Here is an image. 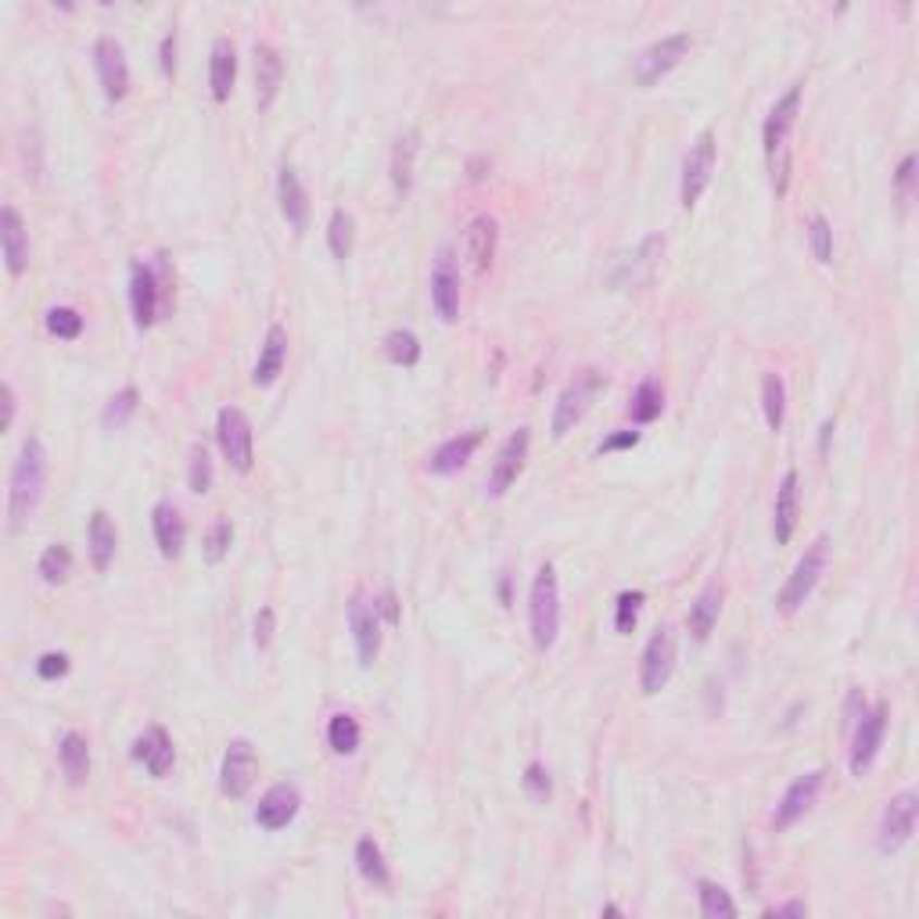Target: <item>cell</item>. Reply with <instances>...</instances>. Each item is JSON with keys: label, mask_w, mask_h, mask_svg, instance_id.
Wrapping results in <instances>:
<instances>
[{"label": "cell", "mask_w": 919, "mask_h": 919, "mask_svg": "<svg viewBox=\"0 0 919 919\" xmlns=\"http://www.w3.org/2000/svg\"><path fill=\"white\" fill-rule=\"evenodd\" d=\"M187 486H191V492H198V496H205V492L212 489V460H209L205 445H191V464H187Z\"/></svg>", "instance_id": "obj_46"}, {"label": "cell", "mask_w": 919, "mask_h": 919, "mask_svg": "<svg viewBox=\"0 0 919 919\" xmlns=\"http://www.w3.org/2000/svg\"><path fill=\"white\" fill-rule=\"evenodd\" d=\"M894 184H898V198H902V202H909V198H912V184H916V155H912V151L902 159L898 173H894Z\"/></svg>", "instance_id": "obj_51"}, {"label": "cell", "mask_w": 919, "mask_h": 919, "mask_svg": "<svg viewBox=\"0 0 919 919\" xmlns=\"http://www.w3.org/2000/svg\"><path fill=\"white\" fill-rule=\"evenodd\" d=\"M93 68H98L104 98L123 101L129 93V62L123 43L115 37H98V43H93Z\"/></svg>", "instance_id": "obj_15"}, {"label": "cell", "mask_w": 919, "mask_h": 919, "mask_svg": "<svg viewBox=\"0 0 919 919\" xmlns=\"http://www.w3.org/2000/svg\"><path fill=\"white\" fill-rule=\"evenodd\" d=\"M216 439L219 450L227 456V464L241 475H249L255 464V435H252V420L244 410L238 406H223L219 420H216Z\"/></svg>", "instance_id": "obj_8"}, {"label": "cell", "mask_w": 919, "mask_h": 919, "mask_svg": "<svg viewBox=\"0 0 919 919\" xmlns=\"http://www.w3.org/2000/svg\"><path fill=\"white\" fill-rule=\"evenodd\" d=\"M356 869H360L363 880L374 883V887H388V880H392L388 863H385V852L374 836H360L356 841Z\"/></svg>", "instance_id": "obj_35"}, {"label": "cell", "mask_w": 919, "mask_h": 919, "mask_svg": "<svg viewBox=\"0 0 919 919\" xmlns=\"http://www.w3.org/2000/svg\"><path fill=\"white\" fill-rule=\"evenodd\" d=\"M349 629H352V643H356V657L363 668H370L381 654V615H377V604H370L367 596H352L349 600Z\"/></svg>", "instance_id": "obj_14"}, {"label": "cell", "mask_w": 919, "mask_h": 919, "mask_svg": "<svg viewBox=\"0 0 919 919\" xmlns=\"http://www.w3.org/2000/svg\"><path fill=\"white\" fill-rule=\"evenodd\" d=\"M159 274L155 266L148 263H134L129 269V305H134V320L137 327H151L159 320Z\"/></svg>", "instance_id": "obj_22"}, {"label": "cell", "mask_w": 919, "mask_h": 919, "mask_svg": "<svg viewBox=\"0 0 919 919\" xmlns=\"http://www.w3.org/2000/svg\"><path fill=\"white\" fill-rule=\"evenodd\" d=\"M159 65H162V76L173 79L176 76V29H169L166 37H162L159 47Z\"/></svg>", "instance_id": "obj_52"}, {"label": "cell", "mask_w": 919, "mask_h": 919, "mask_svg": "<svg viewBox=\"0 0 919 919\" xmlns=\"http://www.w3.org/2000/svg\"><path fill=\"white\" fill-rule=\"evenodd\" d=\"M715 176V134L701 129L697 140L690 144L687 159H682V187H679V202L682 209H693L701 202V194L708 191Z\"/></svg>", "instance_id": "obj_10"}, {"label": "cell", "mask_w": 919, "mask_h": 919, "mask_svg": "<svg viewBox=\"0 0 919 919\" xmlns=\"http://www.w3.org/2000/svg\"><path fill=\"white\" fill-rule=\"evenodd\" d=\"M299 808H302L299 786H294V783H274L263 794V801H259V808H255V827L266 830V833H277V830L291 827L294 816H299Z\"/></svg>", "instance_id": "obj_18"}, {"label": "cell", "mask_w": 919, "mask_h": 919, "mask_svg": "<svg viewBox=\"0 0 919 919\" xmlns=\"http://www.w3.org/2000/svg\"><path fill=\"white\" fill-rule=\"evenodd\" d=\"M285 84V58L274 43H255V104L259 112H269Z\"/></svg>", "instance_id": "obj_21"}, {"label": "cell", "mask_w": 919, "mask_h": 919, "mask_svg": "<svg viewBox=\"0 0 919 919\" xmlns=\"http://www.w3.org/2000/svg\"><path fill=\"white\" fill-rule=\"evenodd\" d=\"M640 442V431H615L610 439L600 442V453H618V450H632Z\"/></svg>", "instance_id": "obj_53"}, {"label": "cell", "mask_w": 919, "mask_h": 919, "mask_svg": "<svg viewBox=\"0 0 919 919\" xmlns=\"http://www.w3.org/2000/svg\"><path fill=\"white\" fill-rule=\"evenodd\" d=\"M761 410H765V424L772 431H780L786 420V385L776 370L761 377Z\"/></svg>", "instance_id": "obj_37"}, {"label": "cell", "mask_w": 919, "mask_h": 919, "mask_svg": "<svg viewBox=\"0 0 919 919\" xmlns=\"http://www.w3.org/2000/svg\"><path fill=\"white\" fill-rule=\"evenodd\" d=\"M528 629H532V643L539 651H550L561 635V582L553 564H543L536 571L532 596H528Z\"/></svg>", "instance_id": "obj_3"}, {"label": "cell", "mask_w": 919, "mask_h": 919, "mask_svg": "<svg viewBox=\"0 0 919 919\" xmlns=\"http://www.w3.org/2000/svg\"><path fill=\"white\" fill-rule=\"evenodd\" d=\"M431 305L439 313L442 324H456L460 316V269L450 252L439 255V263L431 269Z\"/></svg>", "instance_id": "obj_20"}, {"label": "cell", "mask_w": 919, "mask_h": 919, "mask_svg": "<svg viewBox=\"0 0 919 919\" xmlns=\"http://www.w3.org/2000/svg\"><path fill=\"white\" fill-rule=\"evenodd\" d=\"M718 615H722V586L718 582H708L697 593V600L690 604V615H687V626L693 632V640H708L712 629H715V621Z\"/></svg>", "instance_id": "obj_33"}, {"label": "cell", "mask_w": 919, "mask_h": 919, "mask_svg": "<svg viewBox=\"0 0 919 919\" xmlns=\"http://www.w3.org/2000/svg\"><path fill=\"white\" fill-rule=\"evenodd\" d=\"M234 79H238V47H234L230 37H216L209 54V90L212 101H227L234 90Z\"/></svg>", "instance_id": "obj_25"}, {"label": "cell", "mask_w": 919, "mask_h": 919, "mask_svg": "<svg viewBox=\"0 0 919 919\" xmlns=\"http://www.w3.org/2000/svg\"><path fill=\"white\" fill-rule=\"evenodd\" d=\"M481 445V431H464V435H453V439H445L439 450L428 456V470L431 475H456L460 467H467V460L475 456V450Z\"/></svg>", "instance_id": "obj_28"}, {"label": "cell", "mask_w": 919, "mask_h": 919, "mask_svg": "<svg viewBox=\"0 0 919 919\" xmlns=\"http://www.w3.org/2000/svg\"><path fill=\"white\" fill-rule=\"evenodd\" d=\"M690 47H693V37L690 33H671V37H662V40H654L646 51L635 58V68H632V76H635V84L640 87H654V84H662V79L676 68L682 58L690 54Z\"/></svg>", "instance_id": "obj_11"}, {"label": "cell", "mask_w": 919, "mask_h": 919, "mask_svg": "<svg viewBox=\"0 0 919 919\" xmlns=\"http://www.w3.org/2000/svg\"><path fill=\"white\" fill-rule=\"evenodd\" d=\"M73 550H68L65 543H51L47 546L43 553H40V579L47 582V586H62L68 575H73Z\"/></svg>", "instance_id": "obj_40"}, {"label": "cell", "mask_w": 919, "mask_h": 919, "mask_svg": "<svg viewBox=\"0 0 919 919\" xmlns=\"http://www.w3.org/2000/svg\"><path fill=\"white\" fill-rule=\"evenodd\" d=\"M58 761H62V772L68 776V783L79 786V783H87V776H90V744H87V737L84 733H65L62 737V744H58Z\"/></svg>", "instance_id": "obj_34"}, {"label": "cell", "mask_w": 919, "mask_h": 919, "mask_svg": "<svg viewBox=\"0 0 919 919\" xmlns=\"http://www.w3.org/2000/svg\"><path fill=\"white\" fill-rule=\"evenodd\" d=\"M643 589H626V593H618V604H615V629L618 632H632L635 621H640V610H643Z\"/></svg>", "instance_id": "obj_47"}, {"label": "cell", "mask_w": 919, "mask_h": 919, "mask_svg": "<svg viewBox=\"0 0 919 919\" xmlns=\"http://www.w3.org/2000/svg\"><path fill=\"white\" fill-rule=\"evenodd\" d=\"M833 428H836V420H833V417H827V420H822V428H819V453H822V456L830 453V439H833Z\"/></svg>", "instance_id": "obj_58"}, {"label": "cell", "mask_w": 919, "mask_h": 919, "mask_svg": "<svg viewBox=\"0 0 919 919\" xmlns=\"http://www.w3.org/2000/svg\"><path fill=\"white\" fill-rule=\"evenodd\" d=\"M385 352L395 367H417L420 363V338L414 331H406V327H399V331H392L385 338Z\"/></svg>", "instance_id": "obj_43"}, {"label": "cell", "mask_w": 919, "mask_h": 919, "mask_svg": "<svg viewBox=\"0 0 919 919\" xmlns=\"http://www.w3.org/2000/svg\"><path fill=\"white\" fill-rule=\"evenodd\" d=\"M47 486V450L37 435H29L22 442L15 467H11V486H8V532H22L26 521L37 514Z\"/></svg>", "instance_id": "obj_1"}, {"label": "cell", "mask_w": 919, "mask_h": 919, "mask_svg": "<svg viewBox=\"0 0 919 919\" xmlns=\"http://www.w3.org/2000/svg\"><path fill=\"white\" fill-rule=\"evenodd\" d=\"M285 360H288V331L280 324H274L266 331V341H263V352H259V363H255V370H252V385L255 388H269L280 377V370H285Z\"/></svg>", "instance_id": "obj_29"}, {"label": "cell", "mask_w": 919, "mask_h": 919, "mask_svg": "<svg viewBox=\"0 0 919 919\" xmlns=\"http://www.w3.org/2000/svg\"><path fill=\"white\" fill-rule=\"evenodd\" d=\"M827 550H830V539L819 536L816 543H811V546L797 557L794 571L786 575L780 596H776V607H780V615H797L801 604H805V600L811 596V589L819 586L822 571H827Z\"/></svg>", "instance_id": "obj_5"}, {"label": "cell", "mask_w": 919, "mask_h": 919, "mask_svg": "<svg viewBox=\"0 0 919 919\" xmlns=\"http://www.w3.org/2000/svg\"><path fill=\"white\" fill-rule=\"evenodd\" d=\"M274 640V607H263L255 618V646H269Z\"/></svg>", "instance_id": "obj_54"}, {"label": "cell", "mask_w": 919, "mask_h": 919, "mask_svg": "<svg viewBox=\"0 0 919 919\" xmlns=\"http://www.w3.org/2000/svg\"><path fill=\"white\" fill-rule=\"evenodd\" d=\"M662 410H665V388L657 385L654 377H646V381H640V388L632 392L629 414L635 424H651L662 417Z\"/></svg>", "instance_id": "obj_36"}, {"label": "cell", "mask_w": 919, "mask_h": 919, "mask_svg": "<svg viewBox=\"0 0 919 919\" xmlns=\"http://www.w3.org/2000/svg\"><path fill=\"white\" fill-rule=\"evenodd\" d=\"M887 722H891V704L880 701L873 708H866L863 715L855 718V737H852V765L855 776H866L873 769V761L880 758V747H883V737H887Z\"/></svg>", "instance_id": "obj_7"}, {"label": "cell", "mask_w": 919, "mask_h": 919, "mask_svg": "<svg viewBox=\"0 0 919 919\" xmlns=\"http://www.w3.org/2000/svg\"><path fill=\"white\" fill-rule=\"evenodd\" d=\"M822 783H827V772H805V776H797V780L786 786V794L780 797V805H776V816H772V827L776 830H791L794 822L805 816V811L816 805V797L822 791Z\"/></svg>", "instance_id": "obj_17"}, {"label": "cell", "mask_w": 919, "mask_h": 919, "mask_svg": "<svg viewBox=\"0 0 919 919\" xmlns=\"http://www.w3.org/2000/svg\"><path fill=\"white\" fill-rule=\"evenodd\" d=\"M137 406H140V392H137L134 385H126L123 392H115V395L109 399V406H104V414H101V424H104L109 431L126 428L129 417L137 414Z\"/></svg>", "instance_id": "obj_42"}, {"label": "cell", "mask_w": 919, "mask_h": 919, "mask_svg": "<svg viewBox=\"0 0 919 919\" xmlns=\"http://www.w3.org/2000/svg\"><path fill=\"white\" fill-rule=\"evenodd\" d=\"M47 331L54 338L76 341L84 335V316H79L73 305H54V310H47Z\"/></svg>", "instance_id": "obj_44"}, {"label": "cell", "mask_w": 919, "mask_h": 919, "mask_svg": "<svg viewBox=\"0 0 919 919\" xmlns=\"http://www.w3.org/2000/svg\"><path fill=\"white\" fill-rule=\"evenodd\" d=\"M665 255V234H651V238H643L635 249L621 252L615 263H610V274H607V285L615 291H629V288H643L651 285L654 274H657V263H662Z\"/></svg>", "instance_id": "obj_6"}, {"label": "cell", "mask_w": 919, "mask_h": 919, "mask_svg": "<svg viewBox=\"0 0 919 919\" xmlns=\"http://www.w3.org/2000/svg\"><path fill=\"white\" fill-rule=\"evenodd\" d=\"M797 511H801V500H797V470H786L780 489H776V511H772V536L776 543L786 546L794 539V528H797Z\"/></svg>", "instance_id": "obj_27"}, {"label": "cell", "mask_w": 919, "mask_h": 919, "mask_svg": "<svg viewBox=\"0 0 919 919\" xmlns=\"http://www.w3.org/2000/svg\"><path fill=\"white\" fill-rule=\"evenodd\" d=\"M417 151H420V134H417V129H406V134L395 137V148H392V162H388V173H392V187H395L399 194H410V187H414Z\"/></svg>", "instance_id": "obj_32"}, {"label": "cell", "mask_w": 919, "mask_h": 919, "mask_svg": "<svg viewBox=\"0 0 919 919\" xmlns=\"http://www.w3.org/2000/svg\"><path fill=\"white\" fill-rule=\"evenodd\" d=\"M607 388V374L604 370H582L575 374V381L564 385V392L557 395V406H553V420H550V431L553 439H564L575 424H579L589 406H593V399Z\"/></svg>", "instance_id": "obj_4"}, {"label": "cell", "mask_w": 919, "mask_h": 919, "mask_svg": "<svg viewBox=\"0 0 919 919\" xmlns=\"http://www.w3.org/2000/svg\"><path fill=\"white\" fill-rule=\"evenodd\" d=\"M801 87L805 84H794L791 90H786L783 98L772 104L769 119H765V126H761L765 162H769V180H772L776 198H783L786 187H791V155H794L791 137H794L797 112H801Z\"/></svg>", "instance_id": "obj_2"}, {"label": "cell", "mask_w": 919, "mask_h": 919, "mask_svg": "<svg viewBox=\"0 0 919 919\" xmlns=\"http://www.w3.org/2000/svg\"><path fill=\"white\" fill-rule=\"evenodd\" d=\"M277 202H280V216L288 219V227L294 234H305V227H310V194H305V187L299 180V173H294V166H280V176H277Z\"/></svg>", "instance_id": "obj_24"}, {"label": "cell", "mask_w": 919, "mask_h": 919, "mask_svg": "<svg viewBox=\"0 0 919 919\" xmlns=\"http://www.w3.org/2000/svg\"><path fill=\"white\" fill-rule=\"evenodd\" d=\"M360 740H363V733H360L356 718H352L349 712L331 715V722H327V744H331L335 754H345L349 758V754L360 751Z\"/></svg>", "instance_id": "obj_38"}, {"label": "cell", "mask_w": 919, "mask_h": 919, "mask_svg": "<svg viewBox=\"0 0 919 919\" xmlns=\"http://www.w3.org/2000/svg\"><path fill=\"white\" fill-rule=\"evenodd\" d=\"M230 543H234V525L227 521V517H219V521L212 525L209 536H205V561L219 564L230 553Z\"/></svg>", "instance_id": "obj_48"}, {"label": "cell", "mask_w": 919, "mask_h": 919, "mask_svg": "<svg viewBox=\"0 0 919 919\" xmlns=\"http://www.w3.org/2000/svg\"><path fill=\"white\" fill-rule=\"evenodd\" d=\"M255 772H259V758H255V747L249 740H230L227 754H223V765H219V791L227 797H244L252 791L255 783Z\"/></svg>", "instance_id": "obj_13"}, {"label": "cell", "mask_w": 919, "mask_h": 919, "mask_svg": "<svg viewBox=\"0 0 919 919\" xmlns=\"http://www.w3.org/2000/svg\"><path fill=\"white\" fill-rule=\"evenodd\" d=\"M15 385L11 381H4V428H11V424H15Z\"/></svg>", "instance_id": "obj_57"}, {"label": "cell", "mask_w": 919, "mask_h": 919, "mask_svg": "<svg viewBox=\"0 0 919 919\" xmlns=\"http://www.w3.org/2000/svg\"><path fill=\"white\" fill-rule=\"evenodd\" d=\"M327 244H331V255L341 259V263L352 255V249H356V219H352V212L335 209L331 223H327Z\"/></svg>", "instance_id": "obj_39"}, {"label": "cell", "mask_w": 919, "mask_h": 919, "mask_svg": "<svg viewBox=\"0 0 919 919\" xmlns=\"http://www.w3.org/2000/svg\"><path fill=\"white\" fill-rule=\"evenodd\" d=\"M525 791L532 794L536 801H546L553 794V783H550V772L543 761H532L525 769Z\"/></svg>", "instance_id": "obj_49"}, {"label": "cell", "mask_w": 919, "mask_h": 919, "mask_svg": "<svg viewBox=\"0 0 919 919\" xmlns=\"http://www.w3.org/2000/svg\"><path fill=\"white\" fill-rule=\"evenodd\" d=\"M151 528H155V543L162 550V557H180L187 528L173 503H155V511H151Z\"/></svg>", "instance_id": "obj_31"}, {"label": "cell", "mask_w": 919, "mask_h": 919, "mask_svg": "<svg viewBox=\"0 0 919 919\" xmlns=\"http://www.w3.org/2000/svg\"><path fill=\"white\" fill-rule=\"evenodd\" d=\"M671 668H676V635H671L668 626H662L646 640L640 662V690L646 697H654V693H662L668 687Z\"/></svg>", "instance_id": "obj_12"}, {"label": "cell", "mask_w": 919, "mask_h": 919, "mask_svg": "<svg viewBox=\"0 0 919 919\" xmlns=\"http://www.w3.org/2000/svg\"><path fill=\"white\" fill-rule=\"evenodd\" d=\"M528 445H532V431L528 428H517L511 439L500 445L496 453V464L489 470V496H506L511 486L517 481V475L525 470V460H528Z\"/></svg>", "instance_id": "obj_16"}, {"label": "cell", "mask_w": 919, "mask_h": 919, "mask_svg": "<svg viewBox=\"0 0 919 919\" xmlns=\"http://www.w3.org/2000/svg\"><path fill=\"white\" fill-rule=\"evenodd\" d=\"M37 676H40V679H47V682H54V679L68 676V654H62V651H47V654H40V662H37Z\"/></svg>", "instance_id": "obj_50"}, {"label": "cell", "mask_w": 919, "mask_h": 919, "mask_svg": "<svg viewBox=\"0 0 919 919\" xmlns=\"http://www.w3.org/2000/svg\"><path fill=\"white\" fill-rule=\"evenodd\" d=\"M697 898H701V916H708V919H733L737 916V902L729 898V891L718 887L715 880L697 883Z\"/></svg>", "instance_id": "obj_41"}, {"label": "cell", "mask_w": 919, "mask_h": 919, "mask_svg": "<svg viewBox=\"0 0 919 919\" xmlns=\"http://www.w3.org/2000/svg\"><path fill=\"white\" fill-rule=\"evenodd\" d=\"M377 615H385L388 626H399V600H395V589H385L381 600H377Z\"/></svg>", "instance_id": "obj_55"}, {"label": "cell", "mask_w": 919, "mask_h": 919, "mask_svg": "<svg viewBox=\"0 0 919 919\" xmlns=\"http://www.w3.org/2000/svg\"><path fill=\"white\" fill-rule=\"evenodd\" d=\"M808 241H811V255L819 259L822 266L833 263V227L822 212H811L808 219Z\"/></svg>", "instance_id": "obj_45"}, {"label": "cell", "mask_w": 919, "mask_h": 919, "mask_svg": "<svg viewBox=\"0 0 919 919\" xmlns=\"http://www.w3.org/2000/svg\"><path fill=\"white\" fill-rule=\"evenodd\" d=\"M496 241H500V227L492 216H478L470 219V227L464 234V249L470 266H475V274H489L492 269V259H496Z\"/></svg>", "instance_id": "obj_26"}, {"label": "cell", "mask_w": 919, "mask_h": 919, "mask_svg": "<svg viewBox=\"0 0 919 919\" xmlns=\"http://www.w3.org/2000/svg\"><path fill=\"white\" fill-rule=\"evenodd\" d=\"M765 916H808V905L805 902H783V905L765 909Z\"/></svg>", "instance_id": "obj_56"}, {"label": "cell", "mask_w": 919, "mask_h": 919, "mask_svg": "<svg viewBox=\"0 0 919 919\" xmlns=\"http://www.w3.org/2000/svg\"><path fill=\"white\" fill-rule=\"evenodd\" d=\"M0 249H4V266L11 277L26 274L29 269V230L15 205L0 209Z\"/></svg>", "instance_id": "obj_19"}, {"label": "cell", "mask_w": 919, "mask_h": 919, "mask_svg": "<svg viewBox=\"0 0 919 919\" xmlns=\"http://www.w3.org/2000/svg\"><path fill=\"white\" fill-rule=\"evenodd\" d=\"M916 816H919V797L912 791H902L887 801L877 827V847L880 855H898L916 833Z\"/></svg>", "instance_id": "obj_9"}, {"label": "cell", "mask_w": 919, "mask_h": 919, "mask_svg": "<svg viewBox=\"0 0 919 919\" xmlns=\"http://www.w3.org/2000/svg\"><path fill=\"white\" fill-rule=\"evenodd\" d=\"M87 546H90V561L93 568L104 571L115 561V550H119V532H115L112 517L104 511H93L87 521Z\"/></svg>", "instance_id": "obj_30"}, {"label": "cell", "mask_w": 919, "mask_h": 919, "mask_svg": "<svg viewBox=\"0 0 919 919\" xmlns=\"http://www.w3.org/2000/svg\"><path fill=\"white\" fill-rule=\"evenodd\" d=\"M134 761H140L144 769L155 776V780H162V776H169L173 769V761H176V751H173V740L169 733L162 726H148L144 733H140L134 740Z\"/></svg>", "instance_id": "obj_23"}]
</instances>
